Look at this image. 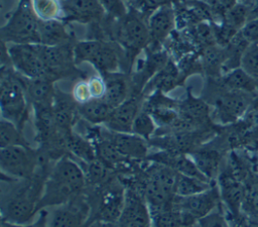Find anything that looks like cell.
<instances>
[{
  "label": "cell",
  "instance_id": "d6986e66",
  "mask_svg": "<svg viewBox=\"0 0 258 227\" xmlns=\"http://www.w3.org/2000/svg\"><path fill=\"white\" fill-rule=\"evenodd\" d=\"M146 23L150 38L157 41L165 39L175 26V13L171 4L161 6L151 12Z\"/></svg>",
  "mask_w": 258,
  "mask_h": 227
},
{
  "label": "cell",
  "instance_id": "ba28073f",
  "mask_svg": "<svg viewBox=\"0 0 258 227\" xmlns=\"http://www.w3.org/2000/svg\"><path fill=\"white\" fill-rule=\"evenodd\" d=\"M94 201H90L91 204L95 203V207H92L90 224L98 221L105 224L116 222L120 219L123 206L125 188L122 184L119 185L116 181H112L102 187H97ZM89 224V225H90Z\"/></svg>",
  "mask_w": 258,
  "mask_h": 227
},
{
  "label": "cell",
  "instance_id": "74e56055",
  "mask_svg": "<svg viewBox=\"0 0 258 227\" xmlns=\"http://www.w3.org/2000/svg\"><path fill=\"white\" fill-rule=\"evenodd\" d=\"M240 68L258 82V40L248 44L242 54Z\"/></svg>",
  "mask_w": 258,
  "mask_h": 227
},
{
  "label": "cell",
  "instance_id": "f5cc1de1",
  "mask_svg": "<svg viewBox=\"0 0 258 227\" xmlns=\"http://www.w3.org/2000/svg\"><path fill=\"white\" fill-rule=\"evenodd\" d=\"M192 227H200V226H199V224H198V223H197V224H195V225H194V226H192Z\"/></svg>",
  "mask_w": 258,
  "mask_h": 227
},
{
  "label": "cell",
  "instance_id": "4316f807",
  "mask_svg": "<svg viewBox=\"0 0 258 227\" xmlns=\"http://www.w3.org/2000/svg\"><path fill=\"white\" fill-rule=\"evenodd\" d=\"M106 93L104 96L105 102L112 108H116L126 101L129 96V84L127 80L117 73L107 75Z\"/></svg>",
  "mask_w": 258,
  "mask_h": 227
},
{
  "label": "cell",
  "instance_id": "f1b7e54d",
  "mask_svg": "<svg viewBox=\"0 0 258 227\" xmlns=\"http://www.w3.org/2000/svg\"><path fill=\"white\" fill-rule=\"evenodd\" d=\"M69 39V34L64 25L59 19L40 21L39 20V40L40 44L49 46L63 45Z\"/></svg>",
  "mask_w": 258,
  "mask_h": 227
},
{
  "label": "cell",
  "instance_id": "5bb4252c",
  "mask_svg": "<svg viewBox=\"0 0 258 227\" xmlns=\"http://www.w3.org/2000/svg\"><path fill=\"white\" fill-rule=\"evenodd\" d=\"M120 20L119 37L125 46L138 49L147 44L150 39L147 23H144L137 14L128 12V14Z\"/></svg>",
  "mask_w": 258,
  "mask_h": 227
},
{
  "label": "cell",
  "instance_id": "ffe728a7",
  "mask_svg": "<svg viewBox=\"0 0 258 227\" xmlns=\"http://www.w3.org/2000/svg\"><path fill=\"white\" fill-rule=\"evenodd\" d=\"M178 111L179 116L196 130L202 128L211 114L210 108L206 102L191 96L178 104Z\"/></svg>",
  "mask_w": 258,
  "mask_h": 227
},
{
  "label": "cell",
  "instance_id": "30bf717a",
  "mask_svg": "<svg viewBox=\"0 0 258 227\" xmlns=\"http://www.w3.org/2000/svg\"><path fill=\"white\" fill-rule=\"evenodd\" d=\"M7 54L14 69L26 79L46 78L48 72L39 55L37 43H14L7 48Z\"/></svg>",
  "mask_w": 258,
  "mask_h": 227
},
{
  "label": "cell",
  "instance_id": "83f0119b",
  "mask_svg": "<svg viewBox=\"0 0 258 227\" xmlns=\"http://www.w3.org/2000/svg\"><path fill=\"white\" fill-rule=\"evenodd\" d=\"M112 110L104 99H91L78 107L81 117L92 125L105 124Z\"/></svg>",
  "mask_w": 258,
  "mask_h": 227
},
{
  "label": "cell",
  "instance_id": "7a4b0ae2",
  "mask_svg": "<svg viewBox=\"0 0 258 227\" xmlns=\"http://www.w3.org/2000/svg\"><path fill=\"white\" fill-rule=\"evenodd\" d=\"M43 167L30 179L17 180L7 195L2 194V220L28 225L33 221L38 212L40 199L46 178H42Z\"/></svg>",
  "mask_w": 258,
  "mask_h": 227
},
{
  "label": "cell",
  "instance_id": "7dc6e473",
  "mask_svg": "<svg viewBox=\"0 0 258 227\" xmlns=\"http://www.w3.org/2000/svg\"><path fill=\"white\" fill-rule=\"evenodd\" d=\"M258 18V0H255L252 5L249 6L248 11V20Z\"/></svg>",
  "mask_w": 258,
  "mask_h": 227
},
{
  "label": "cell",
  "instance_id": "277c9868",
  "mask_svg": "<svg viewBox=\"0 0 258 227\" xmlns=\"http://www.w3.org/2000/svg\"><path fill=\"white\" fill-rule=\"evenodd\" d=\"M44 156L30 146H7L0 149V167L2 176L10 180L32 178L43 165Z\"/></svg>",
  "mask_w": 258,
  "mask_h": 227
},
{
  "label": "cell",
  "instance_id": "4fadbf2b",
  "mask_svg": "<svg viewBox=\"0 0 258 227\" xmlns=\"http://www.w3.org/2000/svg\"><path fill=\"white\" fill-rule=\"evenodd\" d=\"M107 137L112 141L117 150L127 159L141 160L146 159L149 151L148 140L130 132H114L105 127Z\"/></svg>",
  "mask_w": 258,
  "mask_h": 227
},
{
  "label": "cell",
  "instance_id": "8992f818",
  "mask_svg": "<svg viewBox=\"0 0 258 227\" xmlns=\"http://www.w3.org/2000/svg\"><path fill=\"white\" fill-rule=\"evenodd\" d=\"M222 203L220 190L217 184L210 189L191 196H175L172 207L178 212L185 227H192L199 220L220 207Z\"/></svg>",
  "mask_w": 258,
  "mask_h": 227
},
{
  "label": "cell",
  "instance_id": "7c38bea8",
  "mask_svg": "<svg viewBox=\"0 0 258 227\" xmlns=\"http://www.w3.org/2000/svg\"><path fill=\"white\" fill-rule=\"evenodd\" d=\"M120 219L129 227H153L150 207L141 191L133 184L125 187L124 206Z\"/></svg>",
  "mask_w": 258,
  "mask_h": 227
},
{
  "label": "cell",
  "instance_id": "681fc988",
  "mask_svg": "<svg viewBox=\"0 0 258 227\" xmlns=\"http://www.w3.org/2000/svg\"><path fill=\"white\" fill-rule=\"evenodd\" d=\"M107 227H129L125 222H123L121 219L117 220L116 222H113V223H108L106 224Z\"/></svg>",
  "mask_w": 258,
  "mask_h": 227
},
{
  "label": "cell",
  "instance_id": "cb8c5ba5",
  "mask_svg": "<svg viewBox=\"0 0 258 227\" xmlns=\"http://www.w3.org/2000/svg\"><path fill=\"white\" fill-rule=\"evenodd\" d=\"M66 149L82 163H88L97 158L94 143L80 133L71 131L66 138Z\"/></svg>",
  "mask_w": 258,
  "mask_h": 227
},
{
  "label": "cell",
  "instance_id": "bcb514c9",
  "mask_svg": "<svg viewBox=\"0 0 258 227\" xmlns=\"http://www.w3.org/2000/svg\"><path fill=\"white\" fill-rule=\"evenodd\" d=\"M230 227H258V220L251 219L248 216L239 215H226Z\"/></svg>",
  "mask_w": 258,
  "mask_h": 227
},
{
  "label": "cell",
  "instance_id": "6da1fadb",
  "mask_svg": "<svg viewBox=\"0 0 258 227\" xmlns=\"http://www.w3.org/2000/svg\"><path fill=\"white\" fill-rule=\"evenodd\" d=\"M87 186L83 165L72 156L63 155L48 169L39 208L62 205L83 194Z\"/></svg>",
  "mask_w": 258,
  "mask_h": 227
},
{
  "label": "cell",
  "instance_id": "816d5d0a",
  "mask_svg": "<svg viewBox=\"0 0 258 227\" xmlns=\"http://www.w3.org/2000/svg\"><path fill=\"white\" fill-rule=\"evenodd\" d=\"M254 1L255 0H238V2L239 3H242V4H244V5H246V6H250V5H252L253 3H254Z\"/></svg>",
  "mask_w": 258,
  "mask_h": 227
},
{
  "label": "cell",
  "instance_id": "c3c4849f",
  "mask_svg": "<svg viewBox=\"0 0 258 227\" xmlns=\"http://www.w3.org/2000/svg\"><path fill=\"white\" fill-rule=\"evenodd\" d=\"M0 227H34V225H32V224H28V225L15 224V223H11V222H7V221H4V220H1Z\"/></svg>",
  "mask_w": 258,
  "mask_h": 227
},
{
  "label": "cell",
  "instance_id": "b9f144b4",
  "mask_svg": "<svg viewBox=\"0 0 258 227\" xmlns=\"http://www.w3.org/2000/svg\"><path fill=\"white\" fill-rule=\"evenodd\" d=\"M105 13L113 18L122 19L128 14L125 0H99Z\"/></svg>",
  "mask_w": 258,
  "mask_h": 227
},
{
  "label": "cell",
  "instance_id": "f907efd6",
  "mask_svg": "<svg viewBox=\"0 0 258 227\" xmlns=\"http://www.w3.org/2000/svg\"><path fill=\"white\" fill-rule=\"evenodd\" d=\"M88 227H107L105 223H102V222H98V221H95L93 223H91Z\"/></svg>",
  "mask_w": 258,
  "mask_h": 227
},
{
  "label": "cell",
  "instance_id": "8d00e7d4",
  "mask_svg": "<svg viewBox=\"0 0 258 227\" xmlns=\"http://www.w3.org/2000/svg\"><path fill=\"white\" fill-rule=\"evenodd\" d=\"M156 129L157 124L155 123L153 117L142 107L133 122L132 133L146 140H150L154 136Z\"/></svg>",
  "mask_w": 258,
  "mask_h": 227
},
{
  "label": "cell",
  "instance_id": "7bdbcfd3",
  "mask_svg": "<svg viewBox=\"0 0 258 227\" xmlns=\"http://www.w3.org/2000/svg\"><path fill=\"white\" fill-rule=\"evenodd\" d=\"M72 97L75 100V102L79 105L90 101L92 99V96L88 81H79L78 83H76L73 87Z\"/></svg>",
  "mask_w": 258,
  "mask_h": 227
},
{
  "label": "cell",
  "instance_id": "f35d334b",
  "mask_svg": "<svg viewBox=\"0 0 258 227\" xmlns=\"http://www.w3.org/2000/svg\"><path fill=\"white\" fill-rule=\"evenodd\" d=\"M178 73L173 66L166 65L161 68L160 73L154 78L152 86L155 88V92L165 93L174 87L177 82Z\"/></svg>",
  "mask_w": 258,
  "mask_h": 227
},
{
  "label": "cell",
  "instance_id": "e0dca14e",
  "mask_svg": "<svg viewBox=\"0 0 258 227\" xmlns=\"http://www.w3.org/2000/svg\"><path fill=\"white\" fill-rule=\"evenodd\" d=\"M146 159H148L149 161L164 164L181 175L196 177V178H200L203 180H208L200 172L196 162L194 161V159L191 158V156L188 153L160 150L153 154L148 155ZM208 181H210V180H208Z\"/></svg>",
  "mask_w": 258,
  "mask_h": 227
},
{
  "label": "cell",
  "instance_id": "4dcf8cb0",
  "mask_svg": "<svg viewBox=\"0 0 258 227\" xmlns=\"http://www.w3.org/2000/svg\"><path fill=\"white\" fill-rule=\"evenodd\" d=\"M37 49L47 72H52L54 70L59 71L69 63L70 53L67 48H64V45L49 46L37 43Z\"/></svg>",
  "mask_w": 258,
  "mask_h": 227
},
{
  "label": "cell",
  "instance_id": "d4e9b609",
  "mask_svg": "<svg viewBox=\"0 0 258 227\" xmlns=\"http://www.w3.org/2000/svg\"><path fill=\"white\" fill-rule=\"evenodd\" d=\"M220 85L227 90L254 95L258 90V82L240 67L222 75Z\"/></svg>",
  "mask_w": 258,
  "mask_h": 227
},
{
  "label": "cell",
  "instance_id": "f6af8a7d",
  "mask_svg": "<svg viewBox=\"0 0 258 227\" xmlns=\"http://www.w3.org/2000/svg\"><path fill=\"white\" fill-rule=\"evenodd\" d=\"M239 32L249 43L258 40V18L249 19Z\"/></svg>",
  "mask_w": 258,
  "mask_h": 227
},
{
  "label": "cell",
  "instance_id": "836d02e7",
  "mask_svg": "<svg viewBox=\"0 0 258 227\" xmlns=\"http://www.w3.org/2000/svg\"><path fill=\"white\" fill-rule=\"evenodd\" d=\"M34 14L40 21L59 19L62 16L61 0H30Z\"/></svg>",
  "mask_w": 258,
  "mask_h": 227
},
{
  "label": "cell",
  "instance_id": "3957f363",
  "mask_svg": "<svg viewBox=\"0 0 258 227\" xmlns=\"http://www.w3.org/2000/svg\"><path fill=\"white\" fill-rule=\"evenodd\" d=\"M149 162L141 178L133 184L141 191L150 209L169 206L175 197L178 173L164 164Z\"/></svg>",
  "mask_w": 258,
  "mask_h": 227
},
{
  "label": "cell",
  "instance_id": "52a82bcc",
  "mask_svg": "<svg viewBox=\"0 0 258 227\" xmlns=\"http://www.w3.org/2000/svg\"><path fill=\"white\" fill-rule=\"evenodd\" d=\"M0 102L2 117L20 128L26 117L27 95L23 83L8 72L1 76Z\"/></svg>",
  "mask_w": 258,
  "mask_h": 227
},
{
  "label": "cell",
  "instance_id": "ee69618b",
  "mask_svg": "<svg viewBox=\"0 0 258 227\" xmlns=\"http://www.w3.org/2000/svg\"><path fill=\"white\" fill-rule=\"evenodd\" d=\"M92 99H103L106 93V82L102 77L95 75L88 80Z\"/></svg>",
  "mask_w": 258,
  "mask_h": 227
},
{
  "label": "cell",
  "instance_id": "f546056e",
  "mask_svg": "<svg viewBox=\"0 0 258 227\" xmlns=\"http://www.w3.org/2000/svg\"><path fill=\"white\" fill-rule=\"evenodd\" d=\"M87 183L97 187H102L114 180V168L106 164L99 157L94 160L84 163L83 165Z\"/></svg>",
  "mask_w": 258,
  "mask_h": 227
},
{
  "label": "cell",
  "instance_id": "5b68a950",
  "mask_svg": "<svg viewBox=\"0 0 258 227\" xmlns=\"http://www.w3.org/2000/svg\"><path fill=\"white\" fill-rule=\"evenodd\" d=\"M2 38L13 43H40L39 19L33 12L30 0H21L14 13L2 27Z\"/></svg>",
  "mask_w": 258,
  "mask_h": 227
},
{
  "label": "cell",
  "instance_id": "7402d4cb",
  "mask_svg": "<svg viewBox=\"0 0 258 227\" xmlns=\"http://www.w3.org/2000/svg\"><path fill=\"white\" fill-rule=\"evenodd\" d=\"M200 172L210 181L214 182L220 175L222 155L214 148H196L189 153Z\"/></svg>",
  "mask_w": 258,
  "mask_h": 227
},
{
  "label": "cell",
  "instance_id": "60d3db41",
  "mask_svg": "<svg viewBox=\"0 0 258 227\" xmlns=\"http://www.w3.org/2000/svg\"><path fill=\"white\" fill-rule=\"evenodd\" d=\"M198 224L200 227H230L227 216L220 207L199 220Z\"/></svg>",
  "mask_w": 258,
  "mask_h": 227
},
{
  "label": "cell",
  "instance_id": "ac0fdd59",
  "mask_svg": "<svg viewBox=\"0 0 258 227\" xmlns=\"http://www.w3.org/2000/svg\"><path fill=\"white\" fill-rule=\"evenodd\" d=\"M62 16L89 22L104 16L105 11L99 0H61Z\"/></svg>",
  "mask_w": 258,
  "mask_h": 227
},
{
  "label": "cell",
  "instance_id": "603a6c76",
  "mask_svg": "<svg viewBox=\"0 0 258 227\" xmlns=\"http://www.w3.org/2000/svg\"><path fill=\"white\" fill-rule=\"evenodd\" d=\"M23 85L27 98L31 100L33 106H52L55 93L49 80L46 78L27 79Z\"/></svg>",
  "mask_w": 258,
  "mask_h": 227
},
{
  "label": "cell",
  "instance_id": "8fae6325",
  "mask_svg": "<svg viewBox=\"0 0 258 227\" xmlns=\"http://www.w3.org/2000/svg\"><path fill=\"white\" fill-rule=\"evenodd\" d=\"M222 87V86H221ZM214 102V117L222 124H229L242 117L249 108L253 95L224 89Z\"/></svg>",
  "mask_w": 258,
  "mask_h": 227
},
{
  "label": "cell",
  "instance_id": "484cf974",
  "mask_svg": "<svg viewBox=\"0 0 258 227\" xmlns=\"http://www.w3.org/2000/svg\"><path fill=\"white\" fill-rule=\"evenodd\" d=\"M98 71L106 75L117 73L120 67V60L115 47L108 43L99 42L98 47L89 61Z\"/></svg>",
  "mask_w": 258,
  "mask_h": 227
},
{
  "label": "cell",
  "instance_id": "d6a6232c",
  "mask_svg": "<svg viewBox=\"0 0 258 227\" xmlns=\"http://www.w3.org/2000/svg\"><path fill=\"white\" fill-rule=\"evenodd\" d=\"M16 145L30 146L22 135L20 128L15 123L2 117L0 122V147Z\"/></svg>",
  "mask_w": 258,
  "mask_h": 227
},
{
  "label": "cell",
  "instance_id": "d590c367",
  "mask_svg": "<svg viewBox=\"0 0 258 227\" xmlns=\"http://www.w3.org/2000/svg\"><path fill=\"white\" fill-rule=\"evenodd\" d=\"M227 59L226 49L222 46L209 45L204 53V66L211 76L219 75Z\"/></svg>",
  "mask_w": 258,
  "mask_h": 227
},
{
  "label": "cell",
  "instance_id": "ab89813d",
  "mask_svg": "<svg viewBox=\"0 0 258 227\" xmlns=\"http://www.w3.org/2000/svg\"><path fill=\"white\" fill-rule=\"evenodd\" d=\"M242 208L246 216H252L258 219V181L252 182L245 187Z\"/></svg>",
  "mask_w": 258,
  "mask_h": 227
},
{
  "label": "cell",
  "instance_id": "1f68e13d",
  "mask_svg": "<svg viewBox=\"0 0 258 227\" xmlns=\"http://www.w3.org/2000/svg\"><path fill=\"white\" fill-rule=\"evenodd\" d=\"M215 182L178 174L175 185V196L186 197L210 189Z\"/></svg>",
  "mask_w": 258,
  "mask_h": 227
},
{
  "label": "cell",
  "instance_id": "9c48e42d",
  "mask_svg": "<svg viewBox=\"0 0 258 227\" xmlns=\"http://www.w3.org/2000/svg\"><path fill=\"white\" fill-rule=\"evenodd\" d=\"M91 213L90 201L83 193L62 205L50 207L45 227H88Z\"/></svg>",
  "mask_w": 258,
  "mask_h": 227
},
{
  "label": "cell",
  "instance_id": "2e32d148",
  "mask_svg": "<svg viewBox=\"0 0 258 227\" xmlns=\"http://www.w3.org/2000/svg\"><path fill=\"white\" fill-rule=\"evenodd\" d=\"M218 178L217 185L220 190L221 199L225 206H227L229 215L235 216L241 214L240 209L244 200L245 187L231 173H221Z\"/></svg>",
  "mask_w": 258,
  "mask_h": 227
},
{
  "label": "cell",
  "instance_id": "e575fe53",
  "mask_svg": "<svg viewBox=\"0 0 258 227\" xmlns=\"http://www.w3.org/2000/svg\"><path fill=\"white\" fill-rule=\"evenodd\" d=\"M153 227H185L180 219L178 212L169 206L150 209Z\"/></svg>",
  "mask_w": 258,
  "mask_h": 227
},
{
  "label": "cell",
  "instance_id": "9a60e30c",
  "mask_svg": "<svg viewBox=\"0 0 258 227\" xmlns=\"http://www.w3.org/2000/svg\"><path fill=\"white\" fill-rule=\"evenodd\" d=\"M142 109L140 100L137 96H130L121 105L114 108L104 124L106 128L114 132H132V125L135 117Z\"/></svg>",
  "mask_w": 258,
  "mask_h": 227
},
{
  "label": "cell",
  "instance_id": "44dd1931",
  "mask_svg": "<svg viewBox=\"0 0 258 227\" xmlns=\"http://www.w3.org/2000/svg\"><path fill=\"white\" fill-rule=\"evenodd\" d=\"M75 100L69 99L68 97L57 95L55 93L53 103H52V113L54 118L55 126L58 130L62 132H71L72 127L75 124L76 113L79 112L74 105Z\"/></svg>",
  "mask_w": 258,
  "mask_h": 227
}]
</instances>
